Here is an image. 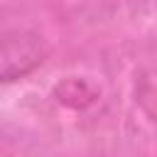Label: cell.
<instances>
[{
    "instance_id": "1",
    "label": "cell",
    "mask_w": 157,
    "mask_h": 157,
    "mask_svg": "<svg viewBox=\"0 0 157 157\" xmlns=\"http://www.w3.org/2000/svg\"><path fill=\"white\" fill-rule=\"evenodd\" d=\"M49 49L32 29L0 32V83H12L42 66Z\"/></svg>"
}]
</instances>
